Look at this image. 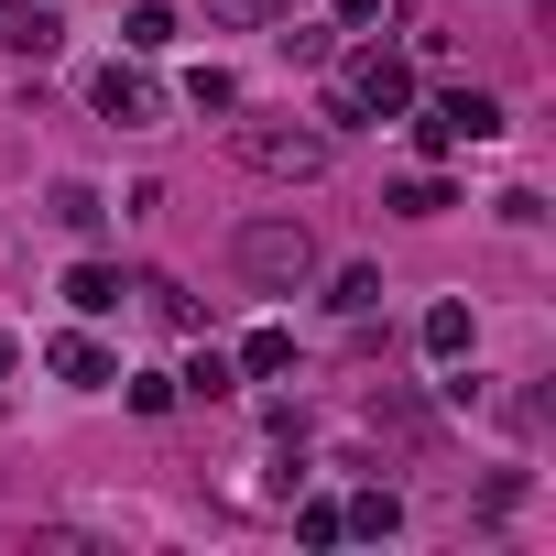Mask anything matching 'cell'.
Returning a JSON list of instances; mask_svg holds the SVG:
<instances>
[{"mask_svg":"<svg viewBox=\"0 0 556 556\" xmlns=\"http://www.w3.org/2000/svg\"><path fill=\"white\" fill-rule=\"evenodd\" d=\"M426 361H447V371L469 361V306H458V295H437V306H426Z\"/></svg>","mask_w":556,"mask_h":556,"instance_id":"9","label":"cell"},{"mask_svg":"<svg viewBox=\"0 0 556 556\" xmlns=\"http://www.w3.org/2000/svg\"><path fill=\"white\" fill-rule=\"evenodd\" d=\"M240 371H251V382H285V371H295V328H251V339H240Z\"/></svg>","mask_w":556,"mask_h":556,"instance_id":"10","label":"cell"},{"mask_svg":"<svg viewBox=\"0 0 556 556\" xmlns=\"http://www.w3.org/2000/svg\"><path fill=\"white\" fill-rule=\"evenodd\" d=\"M382 207H393V218H447V207H458V186H447V175H404Z\"/></svg>","mask_w":556,"mask_h":556,"instance_id":"12","label":"cell"},{"mask_svg":"<svg viewBox=\"0 0 556 556\" xmlns=\"http://www.w3.org/2000/svg\"><path fill=\"white\" fill-rule=\"evenodd\" d=\"M207 23H229V34L240 23H295V0H207Z\"/></svg>","mask_w":556,"mask_h":556,"instance_id":"17","label":"cell"},{"mask_svg":"<svg viewBox=\"0 0 556 556\" xmlns=\"http://www.w3.org/2000/svg\"><path fill=\"white\" fill-rule=\"evenodd\" d=\"M339 23H350V34H371V23H382V0H339Z\"/></svg>","mask_w":556,"mask_h":556,"instance_id":"21","label":"cell"},{"mask_svg":"<svg viewBox=\"0 0 556 556\" xmlns=\"http://www.w3.org/2000/svg\"><path fill=\"white\" fill-rule=\"evenodd\" d=\"M121 295H131V285H121V262H77V273H66V306H77V317H110Z\"/></svg>","mask_w":556,"mask_h":556,"instance_id":"8","label":"cell"},{"mask_svg":"<svg viewBox=\"0 0 556 556\" xmlns=\"http://www.w3.org/2000/svg\"><path fill=\"white\" fill-rule=\"evenodd\" d=\"M45 361H55V382H77V393H110V382H121V361H110L99 339H55Z\"/></svg>","mask_w":556,"mask_h":556,"instance_id":"7","label":"cell"},{"mask_svg":"<svg viewBox=\"0 0 556 556\" xmlns=\"http://www.w3.org/2000/svg\"><path fill=\"white\" fill-rule=\"evenodd\" d=\"M229 153L273 186H317L339 142H328V121H229Z\"/></svg>","mask_w":556,"mask_h":556,"instance_id":"2","label":"cell"},{"mask_svg":"<svg viewBox=\"0 0 556 556\" xmlns=\"http://www.w3.org/2000/svg\"><path fill=\"white\" fill-rule=\"evenodd\" d=\"M12 361H23V350H12V339H0V382H12Z\"/></svg>","mask_w":556,"mask_h":556,"instance_id":"22","label":"cell"},{"mask_svg":"<svg viewBox=\"0 0 556 556\" xmlns=\"http://www.w3.org/2000/svg\"><path fill=\"white\" fill-rule=\"evenodd\" d=\"M175 45V12H164V0H131V12H121V55H164Z\"/></svg>","mask_w":556,"mask_h":556,"instance_id":"11","label":"cell"},{"mask_svg":"<svg viewBox=\"0 0 556 556\" xmlns=\"http://www.w3.org/2000/svg\"><path fill=\"white\" fill-rule=\"evenodd\" d=\"M66 45V23H55V0H0V55H55Z\"/></svg>","mask_w":556,"mask_h":556,"instance_id":"6","label":"cell"},{"mask_svg":"<svg viewBox=\"0 0 556 556\" xmlns=\"http://www.w3.org/2000/svg\"><path fill=\"white\" fill-rule=\"evenodd\" d=\"M415 110V66L393 55V45H361V55H339V77H328V121H404Z\"/></svg>","mask_w":556,"mask_h":556,"instance_id":"1","label":"cell"},{"mask_svg":"<svg viewBox=\"0 0 556 556\" xmlns=\"http://www.w3.org/2000/svg\"><path fill=\"white\" fill-rule=\"evenodd\" d=\"M131 295H142V306H153L164 328H197V295H186V285H164V273H142V285H131Z\"/></svg>","mask_w":556,"mask_h":556,"instance_id":"14","label":"cell"},{"mask_svg":"<svg viewBox=\"0 0 556 556\" xmlns=\"http://www.w3.org/2000/svg\"><path fill=\"white\" fill-rule=\"evenodd\" d=\"M339 534H371L382 545V534H404V502L393 491H361V502H339Z\"/></svg>","mask_w":556,"mask_h":556,"instance_id":"13","label":"cell"},{"mask_svg":"<svg viewBox=\"0 0 556 556\" xmlns=\"http://www.w3.org/2000/svg\"><path fill=\"white\" fill-rule=\"evenodd\" d=\"M121 404L131 415H175V371H121Z\"/></svg>","mask_w":556,"mask_h":556,"instance_id":"15","label":"cell"},{"mask_svg":"<svg viewBox=\"0 0 556 556\" xmlns=\"http://www.w3.org/2000/svg\"><path fill=\"white\" fill-rule=\"evenodd\" d=\"M404 121H415L426 153H458V142H491V131H502V99H491V88H437V99H415Z\"/></svg>","mask_w":556,"mask_h":556,"instance_id":"4","label":"cell"},{"mask_svg":"<svg viewBox=\"0 0 556 556\" xmlns=\"http://www.w3.org/2000/svg\"><path fill=\"white\" fill-rule=\"evenodd\" d=\"M55 218H66V229H77V240H88V229H99V218H110V207H99V186H55Z\"/></svg>","mask_w":556,"mask_h":556,"instance_id":"20","label":"cell"},{"mask_svg":"<svg viewBox=\"0 0 556 556\" xmlns=\"http://www.w3.org/2000/svg\"><path fill=\"white\" fill-rule=\"evenodd\" d=\"M229 382H240L229 350H197V371H175V393H229Z\"/></svg>","mask_w":556,"mask_h":556,"instance_id":"19","label":"cell"},{"mask_svg":"<svg viewBox=\"0 0 556 556\" xmlns=\"http://www.w3.org/2000/svg\"><path fill=\"white\" fill-rule=\"evenodd\" d=\"M88 99H99V121H110V131H153V121H164V88L142 77V55H110Z\"/></svg>","mask_w":556,"mask_h":556,"instance_id":"5","label":"cell"},{"mask_svg":"<svg viewBox=\"0 0 556 556\" xmlns=\"http://www.w3.org/2000/svg\"><path fill=\"white\" fill-rule=\"evenodd\" d=\"M186 110H240V77H229V66H197V77H186Z\"/></svg>","mask_w":556,"mask_h":556,"instance_id":"18","label":"cell"},{"mask_svg":"<svg viewBox=\"0 0 556 556\" xmlns=\"http://www.w3.org/2000/svg\"><path fill=\"white\" fill-rule=\"evenodd\" d=\"M229 262L251 273L262 295H306V285H317V240H306V218H240Z\"/></svg>","mask_w":556,"mask_h":556,"instance_id":"3","label":"cell"},{"mask_svg":"<svg viewBox=\"0 0 556 556\" xmlns=\"http://www.w3.org/2000/svg\"><path fill=\"white\" fill-rule=\"evenodd\" d=\"M328 306H339V317H371V306H382V273H371V262H350V273H339V295H328Z\"/></svg>","mask_w":556,"mask_h":556,"instance_id":"16","label":"cell"}]
</instances>
